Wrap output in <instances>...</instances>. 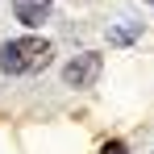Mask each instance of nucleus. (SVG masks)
Wrapping results in <instances>:
<instances>
[{"label":"nucleus","instance_id":"f03ea898","mask_svg":"<svg viewBox=\"0 0 154 154\" xmlns=\"http://www.w3.org/2000/svg\"><path fill=\"white\" fill-rule=\"evenodd\" d=\"M96 75H100V54H96V50L79 54L75 63H67V71H63V79H67L71 88H92Z\"/></svg>","mask_w":154,"mask_h":154},{"label":"nucleus","instance_id":"f257e3e1","mask_svg":"<svg viewBox=\"0 0 154 154\" xmlns=\"http://www.w3.org/2000/svg\"><path fill=\"white\" fill-rule=\"evenodd\" d=\"M50 63V42L46 38H13L0 46V71L4 75H33Z\"/></svg>","mask_w":154,"mask_h":154},{"label":"nucleus","instance_id":"7ed1b4c3","mask_svg":"<svg viewBox=\"0 0 154 154\" xmlns=\"http://www.w3.org/2000/svg\"><path fill=\"white\" fill-rule=\"evenodd\" d=\"M13 8H17V17L25 25H42L46 13H50V0H13Z\"/></svg>","mask_w":154,"mask_h":154},{"label":"nucleus","instance_id":"39448f33","mask_svg":"<svg viewBox=\"0 0 154 154\" xmlns=\"http://www.w3.org/2000/svg\"><path fill=\"white\" fill-rule=\"evenodd\" d=\"M146 4H154V0H146Z\"/></svg>","mask_w":154,"mask_h":154},{"label":"nucleus","instance_id":"20e7f679","mask_svg":"<svg viewBox=\"0 0 154 154\" xmlns=\"http://www.w3.org/2000/svg\"><path fill=\"white\" fill-rule=\"evenodd\" d=\"M100 154H125V142H104Z\"/></svg>","mask_w":154,"mask_h":154}]
</instances>
